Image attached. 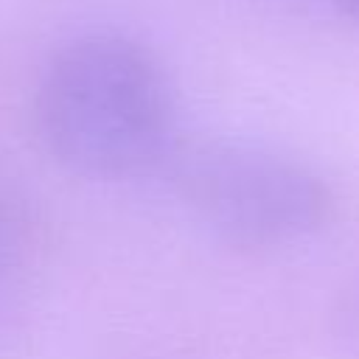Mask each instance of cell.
Wrapping results in <instances>:
<instances>
[{
  "mask_svg": "<svg viewBox=\"0 0 359 359\" xmlns=\"http://www.w3.org/2000/svg\"><path fill=\"white\" fill-rule=\"evenodd\" d=\"M165 168L188 213L241 250L303 244L337 216V194L320 171L261 143H177Z\"/></svg>",
  "mask_w": 359,
  "mask_h": 359,
  "instance_id": "2",
  "label": "cell"
},
{
  "mask_svg": "<svg viewBox=\"0 0 359 359\" xmlns=\"http://www.w3.org/2000/svg\"><path fill=\"white\" fill-rule=\"evenodd\" d=\"M337 6L342 11H348L351 17H359V0H337Z\"/></svg>",
  "mask_w": 359,
  "mask_h": 359,
  "instance_id": "5",
  "label": "cell"
},
{
  "mask_svg": "<svg viewBox=\"0 0 359 359\" xmlns=\"http://www.w3.org/2000/svg\"><path fill=\"white\" fill-rule=\"evenodd\" d=\"M337 339L351 359H359V280L337 306Z\"/></svg>",
  "mask_w": 359,
  "mask_h": 359,
  "instance_id": "4",
  "label": "cell"
},
{
  "mask_svg": "<svg viewBox=\"0 0 359 359\" xmlns=\"http://www.w3.org/2000/svg\"><path fill=\"white\" fill-rule=\"evenodd\" d=\"M36 129L65 168L126 180L165 168L174 93L157 56L123 34H84L48 62L36 87Z\"/></svg>",
  "mask_w": 359,
  "mask_h": 359,
  "instance_id": "1",
  "label": "cell"
},
{
  "mask_svg": "<svg viewBox=\"0 0 359 359\" xmlns=\"http://www.w3.org/2000/svg\"><path fill=\"white\" fill-rule=\"evenodd\" d=\"M36 252V222L28 202L0 182V311L31 272Z\"/></svg>",
  "mask_w": 359,
  "mask_h": 359,
  "instance_id": "3",
  "label": "cell"
}]
</instances>
